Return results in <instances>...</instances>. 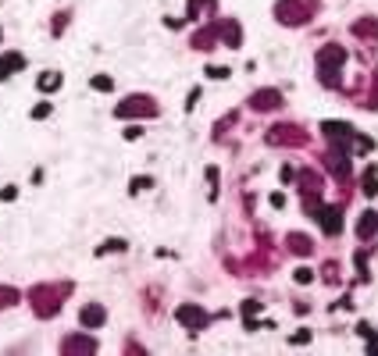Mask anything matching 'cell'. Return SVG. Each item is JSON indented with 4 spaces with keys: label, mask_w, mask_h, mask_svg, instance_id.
I'll return each mask as SVG.
<instances>
[{
    "label": "cell",
    "mask_w": 378,
    "mask_h": 356,
    "mask_svg": "<svg viewBox=\"0 0 378 356\" xmlns=\"http://www.w3.org/2000/svg\"><path fill=\"white\" fill-rule=\"evenodd\" d=\"M175 317H178V324H186V328L189 331H204L207 328V310L204 306H196V303H182V306H178L175 310Z\"/></svg>",
    "instance_id": "1"
},
{
    "label": "cell",
    "mask_w": 378,
    "mask_h": 356,
    "mask_svg": "<svg viewBox=\"0 0 378 356\" xmlns=\"http://www.w3.org/2000/svg\"><path fill=\"white\" fill-rule=\"evenodd\" d=\"M346 61V54L339 50V47H325L321 54H317V64H321V79H328L332 86H336V79H339V64Z\"/></svg>",
    "instance_id": "2"
},
{
    "label": "cell",
    "mask_w": 378,
    "mask_h": 356,
    "mask_svg": "<svg viewBox=\"0 0 378 356\" xmlns=\"http://www.w3.org/2000/svg\"><path fill=\"white\" fill-rule=\"evenodd\" d=\"M154 111H157V107H154V103H150L146 96H132V100L122 103V107H118L114 114H118V118H129V114H154Z\"/></svg>",
    "instance_id": "3"
},
{
    "label": "cell",
    "mask_w": 378,
    "mask_h": 356,
    "mask_svg": "<svg viewBox=\"0 0 378 356\" xmlns=\"http://www.w3.org/2000/svg\"><path fill=\"white\" fill-rule=\"evenodd\" d=\"M317 225H321L328 235H336L343 228V214L336 210V207H328V210H317Z\"/></svg>",
    "instance_id": "4"
},
{
    "label": "cell",
    "mask_w": 378,
    "mask_h": 356,
    "mask_svg": "<svg viewBox=\"0 0 378 356\" xmlns=\"http://www.w3.org/2000/svg\"><path fill=\"white\" fill-rule=\"evenodd\" d=\"M22 64H25V57H22V54H4V57H0V82H4L11 71H18Z\"/></svg>",
    "instance_id": "5"
},
{
    "label": "cell",
    "mask_w": 378,
    "mask_h": 356,
    "mask_svg": "<svg viewBox=\"0 0 378 356\" xmlns=\"http://www.w3.org/2000/svg\"><path fill=\"white\" fill-rule=\"evenodd\" d=\"M278 103H282V96L275 93V89H268V93H257V96H253V107H257V111H275Z\"/></svg>",
    "instance_id": "6"
},
{
    "label": "cell",
    "mask_w": 378,
    "mask_h": 356,
    "mask_svg": "<svg viewBox=\"0 0 378 356\" xmlns=\"http://www.w3.org/2000/svg\"><path fill=\"white\" fill-rule=\"evenodd\" d=\"M103 317H107L103 306H82V324H86V328H100Z\"/></svg>",
    "instance_id": "7"
},
{
    "label": "cell",
    "mask_w": 378,
    "mask_h": 356,
    "mask_svg": "<svg viewBox=\"0 0 378 356\" xmlns=\"http://www.w3.org/2000/svg\"><path fill=\"white\" fill-rule=\"evenodd\" d=\"M97 342H89V338H68L65 342V353H93Z\"/></svg>",
    "instance_id": "8"
},
{
    "label": "cell",
    "mask_w": 378,
    "mask_h": 356,
    "mask_svg": "<svg viewBox=\"0 0 378 356\" xmlns=\"http://www.w3.org/2000/svg\"><path fill=\"white\" fill-rule=\"evenodd\" d=\"M221 36H225V43H229V47H239V39H243V32H239V25H236V22H225Z\"/></svg>",
    "instance_id": "9"
},
{
    "label": "cell",
    "mask_w": 378,
    "mask_h": 356,
    "mask_svg": "<svg viewBox=\"0 0 378 356\" xmlns=\"http://www.w3.org/2000/svg\"><path fill=\"white\" fill-rule=\"evenodd\" d=\"M57 86H61V75H57V71H47V75L39 79V89H43V93H54Z\"/></svg>",
    "instance_id": "10"
},
{
    "label": "cell",
    "mask_w": 378,
    "mask_h": 356,
    "mask_svg": "<svg viewBox=\"0 0 378 356\" xmlns=\"http://www.w3.org/2000/svg\"><path fill=\"white\" fill-rule=\"evenodd\" d=\"M289 246L296 249V253H310V249H314V246H310V239H307V235H293V239H289Z\"/></svg>",
    "instance_id": "11"
},
{
    "label": "cell",
    "mask_w": 378,
    "mask_h": 356,
    "mask_svg": "<svg viewBox=\"0 0 378 356\" xmlns=\"http://www.w3.org/2000/svg\"><path fill=\"white\" fill-rule=\"evenodd\" d=\"M375 217H378V214H364V221H360V228H357V232H360V239H368V235L375 232V225H378Z\"/></svg>",
    "instance_id": "12"
},
{
    "label": "cell",
    "mask_w": 378,
    "mask_h": 356,
    "mask_svg": "<svg viewBox=\"0 0 378 356\" xmlns=\"http://www.w3.org/2000/svg\"><path fill=\"white\" fill-rule=\"evenodd\" d=\"M93 89H100V93H111V89H114V82H111L107 75H97V79H93Z\"/></svg>",
    "instance_id": "13"
},
{
    "label": "cell",
    "mask_w": 378,
    "mask_h": 356,
    "mask_svg": "<svg viewBox=\"0 0 378 356\" xmlns=\"http://www.w3.org/2000/svg\"><path fill=\"white\" fill-rule=\"evenodd\" d=\"M310 278H314V271H310V267H300V271H296V281H300V285H307Z\"/></svg>",
    "instance_id": "14"
},
{
    "label": "cell",
    "mask_w": 378,
    "mask_h": 356,
    "mask_svg": "<svg viewBox=\"0 0 378 356\" xmlns=\"http://www.w3.org/2000/svg\"><path fill=\"white\" fill-rule=\"evenodd\" d=\"M50 114V103H36L33 107V118H47Z\"/></svg>",
    "instance_id": "15"
},
{
    "label": "cell",
    "mask_w": 378,
    "mask_h": 356,
    "mask_svg": "<svg viewBox=\"0 0 378 356\" xmlns=\"http://www.w3.org/2000/svg\"><path fill=\"white\" fill-rule=\"evenodd\" d=\"M210 79H229V68H207Z\"/></svg>",
    "instance_id": "16"
},
{
    "label": "cell",
    "mask_w": 378,
    "mask_h": 356,
    "mask_svg": "<svg viewBox=\"0 0 378 356\" xmlns=\"http://www.w3.org/2000/svg\"><path fill=\"white\" fill-rule=\"evenodd\" d=\"M7 299L14 303V289H0V306H7Z\"/></svg>",
    "instance_id": "17"
},
{
    "label": "cell",
    "mask_w": 378,
    "mask_h": 356,
    "mask_svg": "<svg viewBox=\"0 0 378 356\" xmlns=\"http://www.w3.org/2000/svg\"><path fill=\"white\" fill-rule=\"evenodd\" d=\"M143 189H150V178H136V182H132V192H143Z\"/></svg>",
    "instance_id": "18"
},
{
    "label": "cell",
    "mask_w": 378,
    "mask_h": 356,
    "mask_svg": "<svg viewBox=\"0 0 378 356\" xmlns=\"http://www.w3.org/2000/svg\"><path fill=\"white\" fill-rule=\"evenodd\" d=\"M364 338H368V353H378V338H375V331H368Z\"/></svg>",
    "instance_id": "19"
}]
</instances>
